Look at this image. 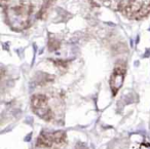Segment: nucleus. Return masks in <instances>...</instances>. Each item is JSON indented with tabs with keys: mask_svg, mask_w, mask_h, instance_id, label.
<instances>
[{
	"mask_svg": "<svg viewBox=\"0 0 150 149\" xmlns=\"http://www.w3.org/2000/svg\"><path fill=\"white\" fill-rule=\"evenodd\" d=\"M61 42L54 37L52 34L50 35V39H48V50H57L60 48Z\"/></svg>",
	"mask_w": 150,
	"mask_h": 149,
	"instance_id": "nucleus-5",
	"label": "nucleus"
},
{
	"mask_svg": "<svg viewBox=\"0 0 150 149\" xmlns=\"http://www.w3.org/2000/svg\"><path fill=\"white\" fill-rule=\"evenodd\" d=\"M67 142V136L64 131L57 132H41L37 139V146L40 148L50 149L62 148Z\"/></svg>",
	"mask_w": 150,
	"mask_h": 149,
	"instance_id": "nucleus-2",
	"label": "nucleus"
},
{
	"mask_svg": "<svg viewBox=\"0 0 150 149\" xmlns=\"http://www.w3.org/2000/svg\"><path fill=\"white\" fill-rule=\"evenodd\" d=\"M31 107L34 113L45 121H50L54 117L52 110L48 105V99L45 95L36 94L32 96Z\"/></svg>",
	"mask_w": 150,
	"mask_h": 149,
	"instance_id": "nucleus-3",
	"label": "nucleus"
},
{
	"mask_svg": "<svg viewBox=\"0 0 150 149\" xmlns=\"http://www.w3.org/2000/svg\"><path fill=\"white\" fill-rule=\"evenodd\" d=\"M125 71H127V67L123 62H118L115 65L112 74L110 76V80H109V85H110V89L113 96H116L122 87L123 81H125Z\"/></svg>",
	"mask_w": 150,
	"mask_h": 149,
	"instance_id": "nucleus-4",
	"label": "nucleus"
},
{
	"mask_svg": "<svg viewBox=\"0 0 150 149\" xmlns=\"http://www.w3.org/2000/svg\"><path fill=\"white\" fill-rule=\"evenodd\" d=\"M34 5L30 0H20L19 3L4 9L7 25L13 31H24L30 25Z\"/></svg>",
	"mask_w": 150,
	"mask_h": 149,
	"instance_id": "nucleus-1",
	"label": "nucleus"
}]
</instances>
